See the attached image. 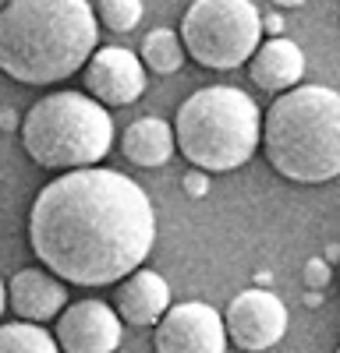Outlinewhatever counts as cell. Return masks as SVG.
<instances>
[{
    "label": "cell",
    "instance_id": "obj_1",
    "mask_svg": "<svg viewBox=\"0 0 340 353\" xmlns=\"http://www.w3.org/2000/svg\"><path fill=\"white\" fill-rule=\"evenodd\" d=\"M28 244L64 283L110 286L149 258L156 212L149 194L117 170H64L32 201Z\"/></svg>",
    "mask_w": 340,
    "mask_h": 353
},
{
    "label": "cell",
    "instance_id": "obj_2",
    "mask_svg": "<svg viewBox=\"0 0 340 353\" xmlns=\"http://www.w3.org/2000/svg\"><path fill=\"white\" fill-rule=\"evenodd\" d=\"M100 14L89 0H8L0 8V71L21 85H57L93 61Z\"/></svg>",
    "mask_w": 340,
    "mask_h": 353
},
{
    "label": "cell",
    "instance_id": "obj_3",
    "mask_svg": "<svg viewBox=\"0 0 340 353\" xmlns=\"http://www.w3.org/2000/svg\"><path fill=\"white\" fill-rule=\"evenodd\" d=\"M270 166L294 184H326L340 176V92L326 85H294L280 92L263 121Z\"/></svg>",
    "mask_w": 340,
    "mask_h": 353
},
{
    "label": "cell",
    "instance_id": "obj_4",
    "mask_svg": "<svg viewBox=\"0 0 340 353\" xmlns=\"http://www.w3.org/2000/svg\"><path fill=\"white\" fill-rule=\"evenodd\" d=\"M181 156L209 173L245 166L263 141V113L255 99L234 85H209L191 92L174 117Z\"/></svg>",
    "mask_w": 340,
    "mask_h": 353
},
{
    "label": "cell",
    "instance_id": "obj_5",
    "mask_svg": "<svg viewBox=\"0 0 340 353\" xmlns=\"http://www.w3.org/2000/svg\"><path fill=\"white\" fill-rule=\"evenodd\" d=\"M21 145L46 170H82L100 163L113 145V121L85 92H50L21 121Z\"/></svg>",
    "mask_w": 340,
    "mask_h": 353
},
{
    "label": "cell",
    "instance_id": "obj_6",
    "mask_svg": "<svg viewBox=\"0 0 340 353\" xmlns=\"http://www.w3.org/2000/svg\"><path fill=\"white\" fill-rule=\"evenodd\" d=\"M181 39L195 64L234 71L263 46V14L252 0H195L181 18Z\"/></svg>",
    "mask_w": 340,
    "mask_h": 353
},
{
    "label": "cell",
    "instance_id": "obj_7",
    "mask_svg": "<svg viewBox=\"0 0 340 353\" xmlns=\"http://www.w3.org/2000/svg\"><path fill=\"white\" fill-rule=\"evenodd\" d=\"M223 321H227V336L234 339L238 350L263 353L273 350L287 332V307L266 286H252L227 304Z\"/></svg>",
    "mask_w": 340,
    "mask_h": 353
},
{
    "label": "cell",
    "instance_id": "obj_8",
    "mask_svg": "<svg viewBox=\"0 0 340 353\" xmlns=\"http://www.w3.org/2000/svg\"><path fill=\"white\" fill-rule=\"evenodd\" d=\"M227 321L202 301L170 304L156 321V353H227Z\"/></svg>",
    "mask_w": 340,
    "mask_h": 353
},
{
    "label": "cell",
    "instance_id": "obj_9",
    "mask_svg": "<svg viewBox=\"0 0 340 353\" xmlns=\"http://www.w3.org/2000/svg\"><path fill=\"white\" fill-rule=\"evenodd\" d=\"M121 314L103 301H78L57 314V343L64 353H117Z\"/></svg>",
    "mask_w": 340,
    "mask_h": 353
},
{
    "label": "cell",
    "instance_id": "obj_10",
    "mask_svg": "<svg viewBox=\"0 0 340 353\" xmlns=\"http://www.w3.org/2000/svg\"><path fill=\"white\" fill-rule=\"evenodd\" d=\"M85 88L103 106H128L146 92V61L124 46H103L85 64Z\"/></svg>",
    "mask_w": 340,
    "mask_h": 353
},
{
    "label": "cell",
    "instance_id": "obj_11",
    "mask_svg": "<svg viewBox=\"0 0 340 353\" xmlns=\"http://www.w3.org/2000/svg\"><path fill=\"white\" fill-rule=\"evenodd\" d=\"M8 301H11V311L25 321H50L64 311L68 304V290H64V279L50 272L46 265L43 269H21L11 286H8Z\"/></svg>",
    "mask_w": 340,
    "mask_h": 353
},
{
    "label": "cell",
    "instance_id": "obj_12",
    "mask_svg": "<svg viewBox=\"0 0 340 353\" xmlns=\"http://www.w3.org/2000/svg\"><path fill=\"white\" fill-rule=\"evenodd\" d=\"M248 78L263 88V92H287L305 78V53L298 43L270 36L248 61Z\"/></svg>",
    "mask_w": 340,
    "mask_h": 353
},
{
    "label": "cell",
    "instance_id": "obj_13",
    "mask_svg": "<svg viewBox=\"0 0 340 353\" xmlns=\"http://www.w3.org/2000/svg\"><path fill=\"white\" fill-rule=\"evenodd\" d=\"M117 314L128 325H156L170 311V286L153 269H135L117 286Z\"/></svg>",
    "mask_w": 340,
    "mask_h": 353
},
{
    "label": "cell",
    "instance_id": "obj_14",
    "mask_svg": "<svg viewBox=\"0 0 340 353\" xmlns=\"http://www.w3.org/2000/svg\"><path fill=\"white\" fill-rule=\"evenodd\" d=\"M174 145H178V134H174V124H167L163 117H138L135 124L124 128L121 134V152L128 163L135 166H163L174 156Z\"/></svg>",
    "mask_w": 340,
    "mask_h": 353
},
{
    "label": "cell",
    "instance_id": "obj_15",
    "mask_svg": "<svg viewBox=\"0 0 340 353\" xmlns=\"http://www.w3.org/2000/svg\"><path fill=\"white\" fill-rule=\"evenodd\" d=\"M185 39H178L174 28H153V32L142 39V61L153 74H178L185 64Z\"/></svg>",
    "mask_w": 340,
    "mask_h": 353
},
{
    "label": "cell",
    "instance_id": "obj_16",
    "mask_svg": "<svg viewBox=\"0 0 340 353\" xmlns=\"http://www.w3.org/2000/svg\"><path fill=\"white\" fill-rule=\"evenodd\" d=\"M0 353H64L57 336H50L39 321H8L0 325Z\"/></svg>",
    "mask_w": 340,
    "mask_h": 353
},
{
    "label": "cell",
    "instance_id": "obj_17",
    "mask_svg": "<svg viewBox=\"0 0 340 353\" xmlns=\"http://www.w3.org/2000/svg\"><path fill=\"white\" fill-rule=\"evenodd\" d=\"M100 21L113 32H131L142 21V0H100Z\"/></svg>",
    "mask_w": 340,
    "mask_h": 353
},
{
    "label": "cell",
    "instance_id": "obj_18",
    "mask_svg": "<svg viewBox=\"0 0 340 353\" xmlns=\"http://www.w3.org/2000/svg\"><path fill=\"white\" fill-rule=\"evenodd\" d=\"M305 286L308 290H326L330 286V258H308L305 261Z\"/></svg>",
    "mask_w": 340,
    "mask_h": 353
},
{
    "label": "cell",
    "instance_id": "obj_19",
    "mask_svg": "<svg viewBox=\"0 0 340 353\" xmlns=\"http://www.w3.org/2000/svg\"><path fill=\"white\" fill-rule=\"evenodd\" d=\"M185 191L191 194V198H206V191H209V170H198V166H191L188 173H185Z\"/></svg>",
    "mask_w": 340,
    "mask_h": 353
},
{
    "label": "cell",
    "instance_id": "obj_20",
    "mask_svg": "<svg viewBox=\"0 0 340 353\" xmlns=\"http://www.w3.org/2000/svg\"><path fill=\"white\" fill-rule=\"evenodd\" d=\"M263 28H266V32L270 36H283V18L273 11V14H263Z\"/></svg>",
    "mask_w": 340,
    "mask_h": 353
},
{
    "label": "cell",
    "instance_id": "obj_21",
    "mask_svg": "<svg viewBox=\"0 0 340 353\" xmlns=\"http://www.w3.org/2000/svg\"><path fill=\"white\" fill-rule=\"evenodd\" d=\"M0 128H4V131L21 128V124H18V117H15V110H0Z\"/></svg>",
    "mask_w": 340,
    "mask_h": 353
},
{
    "label": "cell",
    "instance_id": "obj_22",
    "mask_svg": "<svg viewBox=\"0 0 340 353\" xmlns=\"http://www.w3.org/2000/svg\"><path fill=\"white\" fill-rule=\"evenodd\" d=\"M305 304H308V307H319V304H323V290H308V293H305Z\"/></svg>",
    "mask_w": 340,
    "mask_h": 353
},
{
    "label": "cell",
    "instance_id": "obj_23",
    "mask_svg": "<svg viewBox=\"0 0 340 353\" xmlns=\"http://www.w3.org/2000/svg\"><path fill=\"white\" fill-rule=\"evenodd\" d=\"M273 4H276V8H301L305 0H273Z\"/></svg>",
    "mask_w": 340,
    "mask_h": 353
},
{
    "label": "cell",
    "instance_id": "obj_24",
    "mask_svg": "<svg viewBox=\"0 0 340 353\" xmlns=\"http://www.w3.org/2000/svg\"><path fill=\"white\" fill-rule=\"evenodd\" d=\"M326 258H330V261H340V244H330V251H326Z\"/></svg>",
    "mask_w": 340,
    "mask_h": 353
},
{
    "label": "cell",
    "instance_id": "obj_25",
    "mask_svg": "<svg viewBox=\"0 0 340 353\" xmlns=\"http://www.w3.org/2000/svg\"><path fill=\"white\" fill-rule=\"evenodd\" d=\"M4 307H8V290H4V283H0V314H4Z\"/></svg>",
    "mask_w": 340,
    "mask_h": 353
},
{
    "label": "cell",
    "instance_id": "obj_26",
    "mask_svg": "<svg viewBox=\"0 0 340 353\" xmlns=\"http://www.w3.org/2000/svg\"><path fill=\"white\" fill-rule=\"evenodd\" d=\"M4 4H8V0H0V8H4Z\"/></svg>",
    "mask_w": 340,
    "mask_h": 353
},
{
    "label": "cell",
    "instance_id": "obj_27",
    "mask_svg": "<svg viewBox=\"0 0 340 353\" xmlns=\"http://www.w3.org/2000/svg\"><path fill=\"white\" fill-rule=\"evenodd\" d=\"M117 353H124V350H117Z\"/></svg>",
    "mask_w": 340,
    "mask_h": 353
},
{
    "label": "cell",
    "instance_id": "obj_28",
    "mask_svg": "<svg viewBox=\"0 0 340 353\" xmlns=\"http://www.w3.org/2000/svg\"><path fill=\"white\" fill-rule=\"evenodd\" d=\"M337 353H340V346H337Z\"/></svg>",
    "mask_w": 340,
    "mask_h": 353
}]
</instances>
